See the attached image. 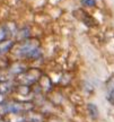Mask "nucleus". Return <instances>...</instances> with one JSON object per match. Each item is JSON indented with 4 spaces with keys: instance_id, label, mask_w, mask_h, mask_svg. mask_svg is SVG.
<instances>
[{
    "instance_id": "obj_2",
    "label": "nucleus",
    "mask_w": 114,
    "mask_h": 122,
    "mask_svg": "<svg viewBox=\"0 0 114 122\" xmlns=\"http://www.w3.org/2000/svg\"><path fill=\"white\" fill-rule=\"evenodd\" d=\"M32 109H33V104L28 102H1L0 115H6L7 113L28 112Z\"/></svg>"
},
{
    "instance_id": "obj_1",
    "label": "nucleus",
    "mask_w": 114,
    "mask_h": 122,
    "mask_svg": "<svg viewBox=\"0 0 114 122\" xmlns=\"http://www.w3.org/2000/svg\"><path fill=\"white\" fill-rule=\"evenodd\" d=\"M16 56L25 59H39L41 57L40 43L36 40H27L24 41L19 48L16 50Z\"/></svg>"
},
{
    "instance_id": "obj_8",
    "label": "nucleus",
    "mask_w": 114,
    "mask_h": 122,
    "mask_svg": "<svg viewBox=\"0 0 114 122\" xmlns=\"http://www.w3.org/2000/svg\"><path fill=\"white\" fill-rule=\"evenodd\" d=\"M30 30H27V28H23L22 30H19L18 32V34H17V37L18 40H26L30 37Z\"/></svg>"
},
{
    "instance_id": "obj_5",
    "label": "nucleus",
    "mask_w": 114,
    "mask_h": 122,
    "mask_svg": "<svg viewBox=\"0 0 114 122\" xmlns=\"http://www.w3.org/2000/svg\"><path fill=\"white\" fill-rule=\"evenodd\" d=\"M107 100L114 105V79H110L107 83Z\"/></svg>"
},
{
    "instance_id": "obj_7",
    "label": "nucleus",
    "mask_w": 114,
    "mask_h": 122,
    "mask_svg": "<svg viewBox=\"0 0 114 122\" xmlns=\"http://www.w3.org/2000/svg\"><path fill=\"white\" fill-rule=\"evenodd\" d=\"M9 33H10V30H9L8 26H7V25H1V26H0V42L7 39V36L9 35Z\"/></svg>"
},
{
    "instance_id": "obj_10",
    "label": "nucleus",
    "mask_w": 114,
    "mask_h": 122,
    "mask_svg": "<svg viewBox=\"0 0 114 122\" xmlns=\"http://www.w3.org/2000/svg\"><path fill=\"white\" fill-rule=\"evenodd\" d=\"M81 2L83 5L85 6H87V7H93V6H95V0H81Z\"/></svg>"
},
{
    "instance_id": "obj_3",
    "label": "nucleus",
    "mask_w": 114,
    "mask_h": 122,
    "mask_svg": "<svg viewBox=\"0 0 114 122\" xmlns=\"http://www.w3.org/2000/svg\"><path fill=\"white\" fill-rule=\"evenodd\" d=\"M42 76V71L37 68H31V69H25L23 72L17 75V80L19 85H26L31 86L36 81H39V79Z\"/></svg>"
},
{
    "instance_id": "obj_6",
    "label": "nucleus",
    "mask_w": 114,
    "mask_h": 122,
    "mask_svg": "<svg viewBox=\"0 0 114 122\" xmlns=\"http://www.w3.org/2000/svg\"><path fill=\"white\" fill-rule=\"evenodd\" d=\"M14 89V85L10 81H2L0 83V94H7Z\"/></svg>"
},
{
    "instance_id": "obj_11",
    "label": "nucleus",
    "mask_w": 114,
    "mask_h": 122,
    "mask_svg": "<svg viewBox=\"0 0 114 122\" xmlns=\"http://www.w3.org/2000/svg\"><path fill=\"white\" fill-rule=\"evenodd\" d=\"M0 122H5V121H0Z\"/></svg>"
},
{
    "instance_id": "obj_4",
    "label": "nucleus",
    "mask_w": 114,
    "mask_h": 122,
    "mask_svg": "<svg viewBox=\"0 0 114 122\" xmlns=\"http://www.w3.org/2000/svg\"><path fill=\"white\" fill-rule=\"evenodd\" d=\"M14 48V42L11 40H4L0 42V56H4Z\"/></svg>"
},
{
    "instance_id": "obj_9",
    "label": "nucleus",
    "mask_w": 114,
    "mask_h": 122,
    "mask_svg": "<svg viewBox=\"0 0 114 122\" xmlns=\"http://www.w3.org/2000/svg\"><path fill=\"white\" fill-rule=\"evenodd\" d=\"M88 110H89V112H90V114H92V117H95V118H96L97 114H98V111H97L96 106L93 105V104H89L88 105Z\"/></svg>"
}]
</instances>
